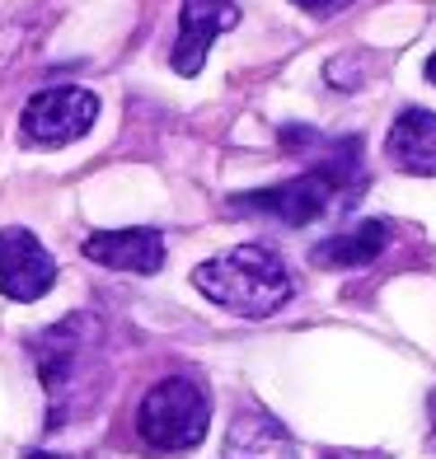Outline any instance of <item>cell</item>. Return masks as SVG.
<instances>
[{
    "label": "cell",
    "instance_id": "1",
    "mask_svg": "<svg viewBox=\"0 0 436 459\" xmlns=\"http://www.w3.org/2000/svg\"><path fill=\"white\" fill-rule=\"evenodd\" d=\"M193 286L240 319H267L291 300V273L267 244H240L193 267Z\"/></svg>",
    "mask_w": 436,
    "mask_h": 459
},
{
    "label": "cell",
    "instance_id": "2",
    "mask_svg": "<svg viewBox=\"0 0 436 459\" xmlns=\"http://www.w3.org/2000/svg\"><path fill=\"white\" fill-rule=\"evenodd\" d=\"M33 361L48 385V427H61L66 417L85 412L94 399L99 370V324L94 315H66L61 324L43 328L33 338Z\"/></svg>",
    "mask_w": 436,
    "mask_h": 459
},
{
    "label": "cell",
    "instance_id": "3",
    "mask_svg": "<svg viewBox=\"0 0 436 459\" xmlns=\"http://www.w3.org/2000/svg\"><path fill=\"white\" fill-rule=\"evenodd\" d=\"M362 169L357 160V141H343V145H328V155L315 160L305 174L273 183V187H258V193H240L231 197V212L235 216H273L282 225H310L334 212V202H343V183Z\"/></svg>",
    "mask_w": 436,
    "mask_h": 459
},
{
    "label": "cell",
    "instance_id": "4",
    "mask_svg": "<svg viewBox=\"0 0 436 459\" xmlns=\"http://www.w3.org/2000/svg\"><path fill=\"white\" fill-rule=\"evenodd\" d=\"M206 427H212V399L188 375H170V380L151 385L136 403V436L155 455L197 450Z\"/></svg>",
    "mask_w": 436,
    "mask_h": 459
},
{
    "label": "cell",
    "instance_id": "5",
    "mask_svg": "<svg viewBox=\"0 0 436 459\" xmlns=\"http://www.w3.org/2000/svg\"><path fill=\"white\" fill-rule=\"evenodd\" d=\"M99 117V99L80 85H61V90H38L24 113H19V132H24V145H38V151H57L75 136H85Z\"/></svg>",
    "mask_w": 436,
    "mask_h": 459
},
{
    "label": "cell",
    "instance_id": "6",
    "mask_svg": "<svg viewBox=\"0 0 436 459\" xmlns=\"http://www.w3.org/2000/svg\"><path fill=\"white\" fill-rule=\"evenodd\" d=\"M52 281H57V258L38 244V235H29L19 225L0 230V296L29 305L38 296H48Z\"/></svg>",
    "mask_w": 436,
    "mask_h": 459
},
{
    "label": "cell",
    "instance_id": "7",
    "mask_svg": "<svg viewBox=\"0 0 436 459\" xmlns=\"http://www.w3.org/2000/svg\"><path fill=\"white\" fill-rule=\"evenodd\" d=\"M240 24V5L235 0H183L179 10V43L170 52L174 71L179 75H197L206 52H212V43Z\"/></svg>",
    "mask_w": 436,
    "mask_h": 459
},
{
    "label": "cell",
    "instance_id": "8",
    "mask_svg": "<svg viewBox=\"0 0 436 459\" xmlns=\"http://www.w3.org/2000/svg\"><path fill=\"white\" fill-rule=\"evenodd\" d=\"M85 258L113 273H136L151 277L164 267V235L145 225H127V230H94L85 239Z\"/></svg>",
    "mask_w": 436,
    "mask_h": 459
},
{
    "label": "cell",
    "instance_id": "9",
    "mask_svg": "<svg viewBox=\"0 0 436 459\" xmlns=\"http://www.w3.org/2000/svg\"><path fill=\"white\" fill-rule=\"evenodd\" d=\"M385 155L399 164L404 174L436 178V113L404 108L399 117H394L389 136H385Z\"/></svg>",
    "mask_w": 436,
    "mask_h": 459
},
{
    "label": "cell",
    "instance_id": "10",
    "mask_svg": "<svg viewBox=\"0 0 436 459\" xmlns=\"http://www.w3.org/2000/svg\"><path fill=\"white\" fill-rule=\"evenodd\" d=\"M221 459H296V450L282 422H273L267 412H240L225 431Z\"/></svg>",
    "mask_w": 436,
    "mask_h": 459
},
{
    "label": "cell",
    "instance_id": "11",
    "mask_svg": "<svg viewBox=\"0 0 436 459\" xmlns=\"http://www.w3.org/2000/svg\"><path fill=\"white\" fill-rule=\"evenodd\" d=\"M385 244H389V225L385 221H362V225L338 230V235H328L324 244H315L310 263L315 267H366L385 254Z\"/></svg>",
    "mask_w": 436,
    "mask_h": 459
},
{
    "label": "cell",
    "instance_id": "12",
    "mask_svg": "<svg viewBox=\"0 0 436 459\" xmlns=\"http://www.w3.org/2000/svg\"><path fill=\"white\" fill-rule=\"evenodd\" d=\"M291 5H301L305 14H338L343 5H352V0H291Z\"/></svg>",
    "mask_w": 436,
    "mask_h": 459
},
{
    "label": "cell",
    "instance_id": "13",
    "mask_svg": "<svg viewBox=\"0 0 436 459\" xmlns=\"http://www.w3.org/2000/svg\"><path fill=\"white\" fill-rule=\"evenodd\" d=\"M24 459H61V455H48V450H29Z\"/></svg>",
    "mask_w": 436,
    "mask_h": 459
},
{
    "label": "cell",
    "instance_id": "14",
    "mask_svg": "<svg viewBox=\"0 0 436 459\" xmlns=\"http://www.w3.org/2000/svg\"><path fill=\"white\" fill-rule=\"evenodd\" d=\"M427 80H432V85H436V56L427 61Z\"/></svg>",
    "mask_w": 436,
    "mask_h": 459
}]
</instances>
